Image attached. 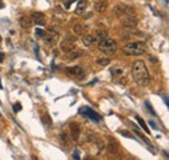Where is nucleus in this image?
<instances>
[{
  "label": "nucleus",
  "instance_id": "obj_9",
  "mask_svg": "<svg viewBox=\"0 0 169 160\" xmlns=\"http://www.w3.org/2000/svg\"><path fill=\"white\" fill-rule=\"evenodd\" d=\"M31 18H33V22L37 23L39 26H43L44 23H46V16H44L42 12H33Z\"/></svg>",
  "mask_w": 169,
  "mask_h": 160
},
{
  "label": "nucleus",
  "instance_id": "obj_18",
  "mask_svg": "<svg viewBox=\"0 0 169 160\" xmlns=\"http://www.w3.org/2000/svg\"><path fill=\"white\" fill-rule=\"evenodd\" d=\"M81 55H82V51H80V50H72L70 52H69V55H68V59L69 60H74V59H77V57H80Z\"/></svg>",
  "mask_w": 169,
  "mask_h": 160
},
{
  "label": "nucleus",
  "instance_id": "obj_26",
  "mask_svg": "<svg viewBox=\"0 0 169 160\" xmlns=\"http://www.w3.org/2000/svg\"><path fill=\"white\" fill-rule=\"evenodd\" d=\"M21 108H22V107H21V104H20V103H18V104H14V105H13V111H14V112H17V111H20Z\"/></svg>",
  "mask_w": 169,
  "mask_h": 160
},
{
  "label": "nucleus",
  "instance_id": "obj_24",
  "mask_svg": "<svg viewBox=\"0 0 169 160\" xmlns=\"http://www.w3.org/2000/svg\"><path fill=\"white\" fill-rule=\"evenodd\" d=\"M35 34H37L38 37H44V31L42 29H37V30H35Z\"/></svg>",
  "mask_w": 169,
  "mask_h": 160
},
{
  "label": "nucleus",
  "instance_id": "obj_23",
  "mask_svg": "<svg viewBox=\"0 0 169 160\" xmlns=\"http://www.w3.org/2000/svg\"><path fill=\"white\" fill-rule=\"evenodd\" d=\"M60 139H61L62 146H66V144L69 143V137L66 133H61V134H60Z\"/></svg>",
  "mask_w": 169,
  "mask_h": 160
},
{
  "label": "nucleus",
  "instance_id": "obj_31",
  "mask_svg": "<svg viewBox=\"0 0 169 160\" xmlns=\"http://www.w3.org/2000/svg\"><path fill=\"white\" fill-rule=\"evenodd\" d=\"M3 61H4V53L0 52V63H3Z\"/></svg>",
  "mask_w": 169,
  "mask_h": 160
},
{
  "label": "nucleus",
  "instance_id": "obj_17",
  "mask_svg": "<svg viewBox=\"0 0 169 160\" xmlns=\"http://www.w3.org/2000/svg\"><path fill=\"white\" fill-rule=\"evenodd\" d=\"M82 42H83V44L84 46H91L92 43H94V37H92L91 34H84L82 35Z\"/></svg>",
  "mask_w": 169,
  "mask_h": 160
},
{
  "label": "nucleus",
  "instance_id": "obj_32",
  "mask_svg": "<svg viewBox=\"0 0 169 160\" xmlns=\"http://www.w3.org/2000/svg\"><path fill=\"white\" fill-rule=\"evenodd\" d=\"M3 8H4V3L0 0V9H3Z\"/></svg>",
  "mask_w": 169,
  "mask_h": 160
},
{
  "label": "nucleus",
  "instance_id": "obj_28",
  "mask_svg": "<svg viewBox=\"0 0 169 160\" xmlns=\"http://www.w3.org/2000/svg\"><path fill=\"white\" fill-rule=\"evenodd\" d=\"M148 124H150V126H151V128H152V129H156V130H158V129H159V128H158V126H156V124H155V122L150 121Z\"/></svg>",
  "mask_w": 169,
  "mask_h": 160
},
{
  "label": "nucleus",
  "instance_id": "obj_6",
  "mask_svg": "<svg viewBox=\"0 0 169 160\" xmlns=\"http://www.w3.org/2000/svg\"><path fill=\"white\" fill-rule=\"evenodd\" d=\"M75 39L73 37H68L65 38L64 41H61V43H60V48H61L64 52H70L72 50H74L75 48Z\"/></svg>",
  "mask_w": 169,
  "mask_h": 160
},
{
  "label": "nucleus",
  "instance_id": "obj_10",
  "mask_svg": "<svg viewBox=\"0 0 169 160\" xmlns=\"http://www.w3.org/2000/svg\"><path fill=\"white\" fill-rule=\"evenodd\" d=\"M114 12H116V14L117 16H121V14H131L133 12H134V9H133L131 7H126V5H116L114 7Z\"/></svg>",
  "mask_w": 169,
  "mask_h": 160
},
{
  "label": "nucleus",
  "instance_id": "obj_22",
  "mask_svg": "<svg viewBox=\"0 0 169 160\" xmlns=\"http://www.w3.org/2000/svg\"><path fill=\"white\" fill-rule=\"evenodd\" d=\"M96 63H98L99 65H102V66H107L111 63V60L108 59V57H100V59L96 60Z\"/></svg>",
  "mask_w": 169,
  "mask_h": 160
},
{
  "label": "nucleus",
  "instance_id": "obj_33",
  "mask_svg": "<svg viewBox=\"0 0 169 160\" xmlns=\"http://www.w3.org/2000/svg\"><path fill=\"white\" fill-rule=\"evenodd\" d=\"M150 60H151V61H153V63H156V59H155V57H152V56H150Z\"/></svg>",
  "mask_w": 169,
  "mask_h": 160
},
{
  "label": "nucleus",
  "instance_id": "obj_7",
  "mask_svg": "<svg viewBox=\"0 0 169 160\" xmlns=\"http://www.w3.org/2000/svg\"><path fill=\"white\" fill-rule=\"evenodd\" d=\"M107 150H108V152L112 154V155H117V154L120 152V144L117 143L116 139L109 138V139H108V143H107Z\"/></svg>",
  "mask_w": 169,
  "mask_h": 160
},
{
  "label": "nucleus",
  "instance_id": "obj_4",
  "mask_svg": "<svg viewBox=\"0 0 169 160\" xmlns=\"http://www.w3.org/2000/svg\"><path fill=\"white\" fill-rule=\"evenodd\" d=\"M80 113L81 114H83L84 117H87V119H90L91 121H94L96 124H99V122H102V117L99 116L98 113L95 112L92 108H90V107H82L80 110Z\"/></svg>",
  "mask_w": 169,
  "mask_h": 160
},
{
  "label": "nucleus",
  "instance_id": "obj_21",
  "mask_svg": "<svg viewBox=\"0 0 169 160\" xmlns=\"http://www.w3.org/2000/svg\"><path fill=\"white\" fill-rule=\"evenodd\" d=\"M42 121H43L44 125H48V126L52 125V120H51V117L48 116L47 113H43V114H42Z\"/></svg>",
  "mask_w": 169,
  "mask_h": 160
},
{
  "label": "nucleus",
  "instance_id": "obj_5",
  "mask_svg": "<svg viewBox=\"0 0 169 160\" xmlns=\"http://www.w3.org/2000/svg\"><path fill=\"white\" fill-rule=\"evenodd\" d=\"M65 73L68 75H72V77L78 78V80H83V78L86 77V72H84L83 68H82V66H80V65L72 66V68H66Z\"/></svg>",
  "mask_w": 169,
  "mask_h": 160
},
{
  "label": "nucleus",
  "instance_id": "obj_11",
  "mask_svg": "<svg viewBox=\"0 0 169 160\" xmlns=\"http://www.w3.org/2000/svg\"><path fill=\"white\" fill-rule=\"evenodd\" d=\"M122 23H124V26H125V28H129V29H134L135 26H137L138 21H137V18H135L134 16H131V14H128V16H126L125 18H124Z\"/></svg>",
  "mask_w": 169,
  "mask_h": 160
},
{
  "label": "nucleus",
  "instance_id": "obj_27",
  "mask_svg": "<svg viewBox=\"0 0 169 160\" xmlns=\"http://www.w3.org/2000/svg\"><path fill=\"white\" fill-rule=\"evenodd\" d=\"M73 1H74V0H68V1H65V4H64V5H65V8H66V9H68V8L70 7V5H72V3H73Z\"/></svg>",
  "mask_w": 169,
  "mask_h": 160
},
{
  "label": "nucleus",
  "instance_id": "obj_13",
  "mask_svg": "<svg viewBox=\"0 0 169 160\" xmlns=\"http://www.w3.org/2000/svg\"><path fill=\"white\" fill-rule=\"evenodd\" d=\"M108 8V3L105 0H98V1L94 4V9L95 12H99V13H103V12L107 11Z\"/></svg>",
  "mask_w": 169,
  "mask_h": 160
},
{
  "label": "nucleus",
  "instance_id": "obj_30",
  "mask_svg": "<svg viewBox=\"0 0 169 160\" xmlns=\"http://www.w3.org/2000/svg\"><path fill=\"white\" fill-rule=\"evenodd\" d=\"M146 105H147V108H148V110H150V113H152V114H155V112H153V110H152V108H151V105H150L148 103H146Z\"/></svg>",
  "mask_w": 169,
  "mask_h": 160
},
{
  "label": "nucleus",
  "instance_id": "obj_20",
  "mask_svg": "<svg viewBox=\"0 0 169 160\" xmlns=\"http://www.w3.org/2000/svg\"><path fill=\"white\" fill-rule=\"evenodd\" d=\"M122 73H124V70L120 66H114V68L111 69V74H112L113 77H119V75H121Z\"/></svg>",
  "mask_w": 169,
  "mask_h": 160
},
{
  "label": "nucleus",
  "instance_id": "obj_15",
  "mask_svg": "<svg viewBox=\"0 0 169 160\" xmlns=\"http://www.w3.org/2000/svg\"><path fill=\"white\" fill-rule=\"evenodd\" d=\"M87 8V1L86 0H80L77 3V9H75V13H82V12L86 11Z\"/></svg>",
  "mask_w": 169,
  "mask_h": 160
},
{
  "label": "nucleus",
  "instance_id": "obj_8",
  "mask_svg": "<svg viewBox=\"0 0 169 160\" xmlns=\"http://www.w3.org/2000/svg\"><path fill=\"white\" fill-rule=\"evenodd\" d=\"M69 130H70V137H72V139L77 142L78 138H80V134H81V128H80V125H78L77 122H70V125H69Z\"/></svg>",
  "mask_w": 169,
  "mask_h": 160
},
{
  "label": "nucleus",
  "instance_id": "obj_3",
  "mask_svg": "<svg viewBox=\"0 0 169 160\" xmlns=\"http://www.w3.org/2000/svg\"><path fill=\"white\" fill-rule=\"evenodd\" d=\"M99 50L107 56L114 55L117 52V44L112 38H105L104 41H102L99 43Z\"/></svg>",
  "mask_w": 169,
  "mask_h": 160
},
{
  "label": "nucleus",
  "instance_id": "obj_29",
  "mask_svg": "<svg viewBox=\"0 0 169 160\" xmlns=\"http://www.w3.org/2000/svg\"><path fill=\"white\" fill-rule=\"evenodd\" d=\"M74 159H80V154H78V150H74V155H73Z\"/></svg>",
  "mask_w": 169,
  "mask_h": 160
},
{
  "label": "nucleus",
  "instance_id": "obj_12",
  "mask_svg": "<svg viewBox=\"0 0 169 160\" xmlns=\"http://www.w3.org/2000/svg\"><path fill=\"white\" fill-rule=\"evenodd\" d=\"M18 22H20V25L22 26L23 29H30L33 26V18L31 17H29V16H22V17H20V20H18Z\"/></svg>",
  "mask_w": 169,
  "mask_h": 160
},
{
  "label": "nucleus",
  "instance_id": "obj_25",
  "mask_svg": "<svg viewBox=\"0 0 169 160\" xmlns=\"http://www.w3.org/2000/svg\"><path fill=\"white\" fill-rule=\"evenodd\" d=\"M121 135H124V137H128V138H134L131 134H129V133H128V132H125V130H122V132H121Z\"/></svg>",
  "mask_w": 169,
  "mask_h": 160
},
{
  "label": "nucleus",
  "instance_id": "obj_14",
  "mask_svg": "<svg viewBox=\"0 0 169 160\" xmlns=\"http://www.w3.org/2000/svg\"><path fill=\"white\" fill-rule=\"evenodd\" d=\"M92 37H94V42L100 43L102 41H104L105 38H108V33L105 31V30H98V31H96Z\"/></svg>",
  "mask_w": 169,
  "mask_h": 160
},
{
  "label": "nucleus",
  "instance_id": "obj_2",
  "mask_svg": "<svg viewBox=\"0 0 169 160\" xmlns=\"http://www.w3.org/2000/svg\"><path fill=\"white\" fill-rule=\"evenodd\" d=\"M122 52L128 56H139L146 52V44L142 42H130L122 48Z\"/></svg>",
  "mask_w": 169,
  "mask_h": 160
},
{
  "label": "nucleus",
  "instance_id": "obj_19",
  "mask_svg": "<svg viewBox=\"0 0 169 160\" xmlns=\"http://www.w3.org/2000/svg\"><path fill=\"white\" fill-rule=\"evenodd\" d=\"M135 120H137V121H138V122H139V126H141V128H142V129H143V130H144V132H146V133H147V134H150V130H148V128H147L146 122H144V121H143V119H141V117H139V116H135Z\"/></svg>",
  "mask_w": 169,
  "mask_h": 160
},
{
  "label": "nucleus",
  "instance_id": "obj_16",
  "mask_svg": "<svg viewBox=\"0 0 169 160\" xmlns=\"http://www.w3.org/2000/svg\"><path fill=\"white\" fill-rule=\"evenodd\" d=\"M73 29H74V33L77 35H83L84 31H86V26L82 25V23H75L73 26Z\"/></svg>",
  "mask_w": 169,
  "mask_h": 160
},
{
  "label": "nucleus",
  "instance_id": "obj_1",
  "mask_svg": "<svg viewBox=\"0 0 169 160\" xmlns=\"http://www.w3.org/2000/svg\"><path fill=\"white\" fill-rule=\"evenodd\" d=\"M133 77L137 85L139 86H147L150 83V73L143 60H137L133 64Z\"/></svg>",
  "mask_w": 169,
  "mask_h": 160
}]
</instances>
